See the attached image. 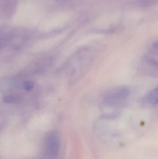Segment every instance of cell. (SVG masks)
Listing matches in <instances>:
<instances>
[{"mask_svg": "<svg viewBox=\"0 0 158 159\" xmlns=\"http://www.w3.org/2000/svg\"><path fill=\"white\" fill-rule=\"evenodd\" d=\"M130 94V90L127 87H117L105 95L103 101L105 106L109 107H121L127 102Z\"/></svg>", "mask_w": 158, "mask_h": 159, "instance_id": "6da1fadb", "label": "cell"}, {"mask_svg": "<svg viewBox=\"0 0 158 159\" xmlns=\"http://www.w3.org/2000/svg\"><path fill=\"white\" fill-rule=\"evenodd\" d=\"M5 102H12L13 101V97L11 96H7L6 97H5Z\"/></svg>", "mask_w": 158, "mask_h": 159, "instance_id": "5b68a950", "label": "cell"}, {"mask_svg": "<svg viewBox=\"0 0 158 159\" xmlns=\"http://www.w3.org/2000/svg\"><path fill=\"white\" fill-rule=\"evenodd\" d=\"M60 148V136L55 131L50 132L44 140V149L45 156L49 159H55L59 154Z\"/></svg>", "mask_w": 158, "mask_h": 159, "instance_id": "7a4b0ae2", "label": "cell"}, {"mask_svg": "<svg viewBox=\"0 0 158 159\" xmlns=\"http://www.w3.org/2000/svg\"><path fill=\"white\" fill-rule=\"evenodd\" d=\"M145 102L150 106H156L158 104V89H154L147 94Z\"/></svg>", "mask_w": 158, "mask_h": 159, "instance_id": "3957f363", "label": "cell"}, {"mask_svg": "<svg viewBox=\"0 0 158 159\" xmlns=\"http://www.w3.org/2000/svg\"><path fill=\"white\" fill-rule=\"evenodd\" d=\"M33 83H32L31 82H27V83L25 84V88L26 89V90H29L31 89L32 88H33Z\"/></svg>", "mask_w": 158, "mask_h": 159, "instance_id": "277c9868", "label": "cell"}]
</instances>
